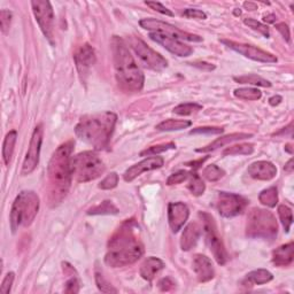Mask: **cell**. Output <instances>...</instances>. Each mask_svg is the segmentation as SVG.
I'll use <instances>...</instances> for the list:
<instances>
[{"instance_id": "obj_1", "label": "cell", "mask_w": 294, "mask_h": 294, "mask_svg": "<svg viewBox=\"0 0 294 294\" xmlns=\"http://www.w3.org/2000/svg\"><path fill=\"white\" fill-rule=\"evenodd\" d=\"M142 254L144 246L138 238V226L127 221L109 240L105 262L113 268L127 267L138 261Z\"/></svg>"}, {"instance_id": "obj_2", "label": "cell", "mask_w": 294, "mask_h": 294, "mask_svg": "<svg viewBox=\"0 0 294 294\" xmlns=\"http://www.w3.org/2000/svg\"><path fill=\"white\" fill-rule=\"evenodd\" d=\"M74 150V141L69 140L58 147L48 163V192L50 203L57 206L66 198L69 191L73 174H71V153Z\"/></svg>"}, {"instance_id": "obj_3", "label": "cell", "mask_w": 294, "mask_h": 294, "mask_svg": "<svg viewBox=\"0 0 294 294\" xmlns=\"http://www.w3.org/2000/svg\"><path fill=\"white\" fill-rule=\"evenodd\" d=\"M117 121L116 114L112 112L83 116L75 128V133L94 150H104L107 147L114 131Z\"/></svg>"}, {"instance_id": "obj_4", "label": "cell", "mask_w": 294, "mask_h": 294, "mask_svg": "<svg viewBox=\"0 0 294 294\" xmlns=\"http://www.w3.org/2000/svg\"><path fill=\"white\" fill-rule=\"evenodd\" d=\"M112 48L116 79L122 89L131 92L140 91L144 86V74L130 53L127 43L120 37L114 36Z\"/></svg>"}, {"instance_id": "obj_5", "label": "cell", "mask_w": 294, "mask_h": 294, "mask_svg": "<svg viewBox=\"0 0 294 294\" xmlns=\"http://www.w3.org/2000/svg\"><path fill=\"white\" fill-rule=\"evenodd\" d=\"M39 197L33 191H22L14 200L11 211V229L15 233L21 228L30 225L39 211Z\"/></svg>"}, {"instance_id": "obj_6", "label": "cell", "mask_w": 294, "mask_h": 294, "mask_svg": "<svg viewBox=\"0 0 294 294\" xmlns=\"http://www.w3.org/2000/svg\"><path fill=\"white\" fill-rule=\"evenodd\" d=\"M277 233L278 224L274 214L261 208L251 209L246 223L247 237L274 240Z\"/></svg>"}, {"instance_id": "obj_7", "label": "cell", "mask_w": 294, "mask_h": 294, "mask_svg": "<svg viewBox=\"0 0 294 294\" xmlns=\"http://www.w3.org/2000/svg\"><path fill=\"white\" fill-rule=\"evenodd\" d=\"M71 174L78 183H86L100 177L105 173V165L92 151L78 153L71 157Z\"/></svg>"}, {"instance_id": "obj_8", "label": "cell", "mask_w": 294, "mask_h": 294, "mask_svg": "<svg viewBox=\"0 0 294 294\" xmlns=\"http://www.w3.org/2000/svg\"><path fill=\"white\" fill-rule=\"evenodd\" d=\"M199 216L203 220V226L206 234V240L209 246V250L215 258L216 262L221 266H223L229 260L228 252H226L224 243L218 234V230L215 223V220L208 213H200Z\"/></svg>"}, {"instance_id": "obj_9", "label": "cell", "mask_w": 294, "mask_h": 294, "mask_svg": "<svg viewBox=\"0 0 294 294\" xmlns=\"http://www.w3.org/2000/svg\"><path fill=\"white\" fill-rule=\"evenodd\" d=\"M130 47L133 50L140 64L147 69L161 71L168 67V61L160 53L151 48L144 40L134 36H130L129 38Z\"/></svg>"}, {"instance_id": "obj_10", "label": "cell", "mask_w": 294, "mask_h": 294, "mask_svg": "<svg viewBox=\"0 0 294 294\" xmlns=\"http://www.w3.org/2000/svg\"><path fill=\"white\" fill-rule=\"evenodd\" d=\"M140 27L146 29V30H153L157 33H161L171 38L178 40H187V41H203V37L198 35H193L186 31L180 30L170 23L163 22V21L157 19H142L140 20Z\"/></svg>"}, {"instance_id": "obj_11", "label": "cell", "mask_w": 294, "mask_h": 294, "mask_svg": "<svg viewBox=\"0 0 294 294\" xmlns=\"http://www.w3.org/2000/svg\"><path fill=\"white\" fill-rule=\"evenodd\" d=\"M247 201L243 197L234 194V193L220 192L216 200V208L221 216L231 218L239 215L246 208Z\"/></svg>"}, {"instance_id": "obj_12", "label": "cell", "mask_w": 294, "mask_h": 294, "mask_svg": "<svg viewBox=\"0 0 294 294\" xmlns=\"http://www.w3.org/2000/svg\"><path fill=\"white\" fill-rule=\"evenodd\" d=\"M32 12L36 21L43 31L44 36L53 43V28H54V12L52 5L46 0H37L31 3Z\"/></svg>"}, {"instance_id": "obj_13", "label": "cell", "mask_w": 294, "mask_h": 294, "mask_svg": "<svg viewBox=\"0 0 294 294\" xmlns=\"http://www.w3.org/2000/svg\"><path fill=\"white\" fill-rule=\"evenodd\" d=\"M41 142H43V125L38 124L33 130L30 144H29L28 147V152L26 154V158H24L22 170H21V174L23 176L30 175L38 166Z\"/></svg>"}, {"instance_id": "obj_14", "label": "cell", "mask_w": 294, "mask_h": 294, "mask_svg": "<svg viewBox=\"0 0 294 294\" xmlns=\"http://www.w3.org/2000/svg\"><path fill=\"white\" fill-rule=\"evenodd\" d=\"M221 43H223L225 46H228L229 48L238 52L239 54H241V56L251 59V60L263 62V64H275V62H277V58L274 54L263 51V50L256 47V46L237 43V41L228 39H222Z\"/></svg>"}, {"instance_id": "obj_15", "label": "cell", "mask_w": 294, "mask_h": 294, "mask_svg": "<svg viewBox=\"0 0 294 294\" xmlns=\"http://www.w3.org/2000/svg\"><path fill=\"white\" fill-rule=\"evenodd\" d=\"M74 60L82 81L84 82L90 73L92 66L95 64V53L90 44H84L76 50L74 54Z\"/></svg>"}, {"instance_id": "obj_16", "label": "cell", "mask_w": 294, "mask_h": 294, "mask_svg": "<svg viewBox=\"0 0 294 294\" xmlns=\"http://www.w3.org/2000/svg\"><path fill=\"white\" fill-rule=\"evenodd\" d=\"M150 38L154 40L155 43L162 45L163 47L168 50V51H169L170 53H173L177 57L185 58V57L191 56V54L193 53V48L191 47V46L184 44L183 41H180L178 39H175V38H171V37L161 35V33L151 32Z\"/></svg>"}, {"instance_id": "obj_17", "label": "cell", "mask_w": 294, "mask_h": 294, "mask_svg": "<svg viewBox=\"0 0 294 294\" xmlns=\"http://www.w3.org/2000/svg\"><path fill=\"white\" fill-rule=\"evenodd\" d=\"M165 163V160L161 157H151L147 158L145 160L136 163L132 167H130L129 169L125 171L123 175V178L125 182H132L133 179H136L138 176L146 173V171H152L155 169L161 168Z\"/></svg>"}, {"instance_id": "obj_18", "label": "cell", "mask_w": 294, "mask_h": 294, "mask_svg": "<svg viewBox=\"0 0 294 294\" xmlns=\"http://www.w3.org/2000/svg\"><path fill=\"white\" fill-rule=\"evenodd\" d=\"M190 211L187 206L183 203H171L168 206V221L173 232H178L186 223Z\"/></svg>"}, {"instance_id": "obj_19", "label": "cell", "mask_w": 294, "mask_h": 294, "mask_svg": "<svg viewBox=\"0 0 294 294\" xmlns=\"http://www.w3.org/2000/svg\"><path fill=\"white\" fill-rule=\"evenodd\" d=\"M193 270L195 272V276L200 283H207L212 280L215 276L212 260L208 256L203 254H197L193 258Z\"/></svg>"}, {"instance_id": "obj_20", "label": "cell", "mask_w": 294, "mask_h": 294, "mask_svg": "<svg viewBox=\"0 0 294 294\" xmlns=\"http://www.w3.org/2000/svg\"><path fill=\"white\" fill-rule=\"evenodd\" d=\"M247 173L254 179L271 180L277 176V168L269 161H256L249 167Z\"/></svg>"}, {"instance_id": "obj_21", "label": "cell", "mask_w": 294, "mask_h": 294, "mask_svg": "<svg viewBox=\"0 0 294 294\" xmlns=\"http://www.w3.org/2000/svg\"><path fill=\"white\" fill-rule=\"evenodd\" d=\"M251 137H252L251 133H243V132H236V133L226 134V136L217 138L216 140H214L209 145L203 147V149H198V150H197V152H198V153H209V152H212V151H215L217 149H220V147L229 145V144H231V142H233V141L247 139V138H251Z\"/></svg>"}, {"instance_id": "obj_22", "label": "cell", "mask_w": 294, "mask_h": 294, "mask_svg": "<svg viewBox=\"0 0 294 294\" xmlns=\"http://www.w3.org/2000/svg\"><path fill=\"white\" fill-rule=\"evenodd\" d=\"M165 268V262L162 260L154 258V256H150L147 258L140 266V276L145 280L152 281L157 275H159L162 269Z\"/></svg>"}, {"instance_id": "obj_23", "label": "cell", "mask_w": 294, "mask_h": 294, "mask_svg": "<svg viewBox=\"0 0 294 294\" xmlns=\"http://www.w3.org/2000/svg\"><path fill=\"white\" fill-rule=\"evenodd\" d=\"M201 237V228L199 224L190 223L183 231L180 239V247L183 251H190L197 245Z\"/></svg>"}, {"instance_id": "obj_24", "label": "cell", "mask_w": 294, "mask_h": 294, "mask_svg": "<svg viewBox=\"0 0 294 294\" xmlns=\"http://www.w3.org/2000/svg\"><path fill=\"white\" fill-rule=\"evenodd\" d=\"M272 262L277 267H287L293 262V242L285 243L272 252Z\"/></svg>"}, {"instance_id": "obj_25", "label": "cell", "mask_w": 294, "mask_h": 294, "mask_svg": "<svg viewBox=\"0 0 294 294\" xmlns=\"http://www.w3.org/2000/svg\"><path fill=\"white\" fill-rule=\"evenodd\" d=\"M272 279H274V276L270 271L266 270V269H258V270L251 271L250 274H247L242 284L245 286H253V285L267 284Z\"/></svg>"}, {"instance_id": "obj_26", "label": "cell", "mask_w": 294, "mask_h": 294, "mask_svg": "<svg viewBox=\"0 0 294 294\" xmlns=\"http://www.w3.org/2000/svg\"><path fill=\"white\" fill-rule=\"evenodd\" d=\"M16 139H18V132H16L15 130H12V131H10L6 134L5 140H4L3 159H4V162H5L6 166L10 165L12 157H13Z\"/></svg>"}, {"instance_id": "obj_27", "label": "cell", "mask_w": 294, "mask_h": 294, "mask_svg": "<svg viewBox=\"0 0 294 294\" xmlns=\"http://www.w3.org/2000/svg\"><path fill=\"white\" fill-rule=\"evenodd\" d=\"M191 121L187 120L169 119L159 123L157 125V130H159V131H177V130H183L191 127Z\"/></svg>"}, {"instance_id": "obj_28", "label": "cell", "mask_w": 294, "mask_h": 294, "mask_svg": "<svg viewBox=\"0 0 294 294\" xmlns=\"http://www.w3.org/2000/svg\"><path fill=\"white\" fill-rule=\"evenodd\" d=\"M259 200L263 206H267L269 208H274L276 207L277 203H278V191H277L275 186L268 187L260 193Z\"/></svg>"}, {"instance_id": "obj_29", "label": "cell", "mask_w": 294, "mask_h": 294, "mask_svg": "<svg viewBox=\"0 0 294 294\" xmlns=\"http://www.w3.org/2000/svg\"><path fill=\"white\" fill-rule=\"evenodd\" d=\"M234 96L239 99L249 100V102H255V100L261 99L262 92L259 89H254V87H239L233 92Z\"/></svg>"}, {"instance_id": "obj_30", "label": "cell", "mask_w": 294, "mask_h": 294, "mask_svg": "<svg viewBox=\"0 0 294 294\" xmlns=\"http://www.w3.org/2000/svg\"><path fill=\"white\" fill-rule=\"evenodd\" d=\"M234 81L240 84H251V85H256V86H262V87H270L271 83L264 79L261 76H258V75H243V76H236L233 77Z\"/></svg>"}, {"instance_id": "obj_31", "label": "cell", "mask_w": 294, "mask_h": 294, "mask_svg": "<svg viewBox=\"0 0 294 294\" xmlns=\"http://www.w3.org/2000/svg\"><path fill=\"white\" fill-rule=\"evenodd\" d=\"M190 177L191 179H190V182H188L187 187H188V190L191 191L192 194L195 197L204 194V192L206 190V185L203 178H201L197 173H191Z\"/></svg>"}, {"instance_id": "obj_32", "label": "cell", "mask_w": 294, "mask_h": 294, "mask_svg": "<svg viewBox=\"0 0 294 294\" xmlns=\"http://www.w3.org/2000/svg\"><path fill=\"white\" fill-rule=\"evenodd\" d=\"M254 152L253 144H239L228 147L223 151V155H250Z\"/></svg>"}, {"instance_id": "obj_33", "label": "cell", "mask_w": 294, "mask_h": 294, "mask_svg": "<svg viewBox=\"0 0 294 294\" xmlns=\"http://www.w3.org/2000/svg\"><path fill=\"white\" fill-rule=\"evenodd\" d=\"M278 215L280 218L281 224L284 226L285 232H288L293 223V214L292 209L285 205H280L278 207Z\"/></svg>"}, {"instance_id": "obj_34", "label": "cell", "mask_w": 294, "mask_h": 294, "mask_svg": "<svg viewBox=\"0 0 294 294\" xmlns=\"http://www.w3.org/2000/svg\"><path fill=\"white\" fill-rule=\"evenodd\" d=\"M201 109H203V106H201V105H198L195 103H186V104H180L178 105V106H176L173 112L177 115L187 116V115L194 114V113L201 111Z\"/></svg>"}, {"instance_id": "obj_35", "label": "cell", "mask_w": 294, "mask_h": 294, "mask_svg": "<svg viewBox=\"0 0 294 294\" xmlns=\"http://www.w3.org/2000/svg\"><path fill=\"white\" fill-rule=\"evenodd\" d=\"M225 175V171L216 165H209L205 168L203 176L209 182H217Z\"/></svg>"}, {"instance_id": "obj_36", "label": "cell", "mask_w": 294, "mask_h": 294, "mask_svg": "<svg viewBox=\"0 0 294 294\" xmlns=\"http://www.w3.org/2000/svg\"><path fill=\"white\" fill-rule=\"evenodd\" d=\"M176 145L175 142H167V144H161V145H155L151 146L150 149H147L145 151L140 152V157H151V155H158L163 152H167L169 150H175Z\"/></svg>"}, {"instance_id": "obj_37", "label": "cell", "mask_w": 294, "mask_h": 294, "mask_svg": "<svg viewBox=\"0 0 294 294\" xmlns=\"http://www.w3.org/2000/svg\"><path fill=\"white\" fill-rule=\"evenodd\" d=\"M87 214L90 215H99V214H117V208L111 201H104L102 205L96 206L95 208L90 209Z\"/></svg>"}, {"instance_id": "obj_38", "label": "cell", "mask_w": 294, "mask_h": 294, "mask_svg": "<svg viewBox=\"0 0 294 294\" xmlns=\"http://www.w3.org/2000/svg\"><path fill=\"white\" fill-rule=\"evenodd\" d=\"M243 23H245L246 26H249L250 28L253 29V30L259 31L260 33H261V35L266 37V38H269V36H270L269 28L266 26V24L259 22V21H256L254 19H243Z\"/></svg>"}, {"instance_id": "obj_39", "label": "cell", "mask_w": 294, "mask_h": 294, "mask_svg": "<svg viewBox=\"0 0 294 294\" xmlns=\"http://www.w3.org/2000/svg\"><path fill=\"white\" fill-rule=\"evenodd\" d=\"M95 283L96 286L100 289V291L104 293H116L117 289L114 288L111 285V283H108V280L105 278L102 272H95Z\"/></svg>"}, {"instance_id": "obj_40", "label": "cell", "mask_w": 294, "mask_h": 294, "mask_svg": "<svg viewBox=\"0 0 294 294\" xmlns=\"http://www.w3.org/2000/svg\"><path fill=\"white\" fill-rule=\"evenodd\" d=\"M117 184H119V175L116 173H111L99 183V188H102V190H112V188L117 186Z\"/></svg>"}, {"instance_id": "obj_41", "label": "cell", "mask_w": 294, "mask_h": 294, "mask_svg": "<svg viewBox=\"0 0 294 294\" xmlns=\"http://www.w3.org/2000/svg\"><path fill=\"white\" fill-rule=\"evenodd\" d=\"M191 173H188L186 170H180L169 176V178L167 179V185H176V184L183 183L184 180H186L190 177Z\"/></svg>"}, {"instance_id": "obj_42", "label": "cell", "mask_w": 294, "mask_h": 294, "mask_svg": "<svg viewBox=\"0 0 294 294\" xmlns=\"http://www.w3.org/2000/svg\"><path fill=\"white\" fill-rule=\"evenodd\" d=\"M11 21H12L11 12L7 10H3L2 13H0V26H2L3 33H5V35H7L8 30H10Z\"/></svg>"}, {"instance_id": "obj_43", "label": "cell", "mask_w": 294, "mask_h": 294, "mask_svg": "<svg viewBox=\"0 0 294 294\" xmlns=\"http://www.w3.org/2000/svg\"><path fill=\"white\" fill-rule=\"evenodd\" d=\"M224 131L223 128L218 127H204V128H195L190 131L191 134H218Z\"/></svg>"}, {"instance_id": "obj_44", "label": "cell", "mask_w": 294, "mask_h": 294, "mask_svg": "<svg viewBox=\"0 0 294 294\" xmlns=\"http://www.w3.org/2000/svg\"><path fill=\"white\" fill-rule=\"evenodd\" d=\"M183 16L187 19H195V20H206L207 19V14L200 10H195V8H187L183 12Z\"/></svg>"}, {"instance_id": "obj_45", "label": "cell", "mask_w": 294, "mask_h": 294, "mask_svg": "<svg viewBox=\"0 0 294 294\" xmlns=\"http://www.w3.org/2000/svg\"><path fill=\"white\" fill-rule=\"evenodd\" d=\"M15 278V274L14 272H8V274L5 276V278H4L3 283H2V287H0V291L4 294H8L11 292V288H12V285H13V281Z\"/></svg>"}, {"instance_id": "obj_46", "label": "cell", "mask_w": 294, "mask_h": 294, "mask_svg": "<svg viewBox=\"0 0 294 294\" xmlns=\"http://www.w3.org/2000/svg\"><path fill=\"white\" fill-rule=\"evenodd\" d=\"M147 6L152 8V10L159 12V13H161L163 15H168V16H174V13L171 12L170 10H168L166 6H163L161 3H158V2H146L145 3Z\"/></svg>"}, {"instance_id": "obj_47", "label": "cell", "mask_w": 294, "mask_h": 294, "mask_svg": "<svg viewBox=\"0 0 294 294\" xmlns=\"http://www.w3.org/2000/svg\"><path fill=\"white\" fill-rule=\"evenodd\" d=\"M66 293H78L79 292V283L76 277H73L66 283Z\"/></svg>"}, {"instance_id": "obj_48", "label": "cell", "mask_w": 294, "mask_h": 294, "mask_svg": "<svg viewBox=\"0 0 294 294\" xmlns=\"http://www.w3.org/2000/svg\"><path fill=\"white\" fill-rule=\"evenodd\" d=\"M159 287H160L161 291H170L175 287V281L169 277H166V278H162L159 281Z\"/></svg>"}, {"instance_id": "obj_49", "label": "cell", "mask_w": 294, "mask_h": 294, "mask_svg": "<svg viewBox=\"0 0 294 294\" xmlns=\"http://www.w3.org/2000/svg\"><path fill=\"white\" fill-rule=\"evenodd\" d=\"M276 29L281 33V36H283L284 38L286 39V41H289V36L291 35H289V28L286 23H284V22L277 23Z\"/></svg>"}, {"instance_id": "obj_50", "label": "cell", "mask_w": 294, "mask_h": 294, "mask_svg": "<svg viewBox=\"0 0 294 294\" xmlns=\"http://www.w3.org/2000/svg\"><path fill=\"white\" fill-rule=\"evenodd\" d=\"M192 66L198 67V68L205 69V70H214L215 69V66L207 64V62H194V64H192Z\"/></svg>"}, {"instance_id": "obj_51", "label": "cell", "mask_w": 294, "mask_h": 294, "mask_svg": "<svg viewBox=\"0 0 294 294\" xmlns=\"http://www.w3.org/2000/svg\"><path fill=\"white\" fill-rule=\"evenodd\" d=\"M208 159V157H206V158H204V159H200V160H198V161H193V162H188L187 163V166H190V167H192V168H199L201 165H203V163L207 160Z\"/></svg>"}, {"instance_id": "obj_52", "label": "cell", "mask_w": 294, "mask_h": 294, "mask_svg": "<svg viewBox=\"0 0 294 294\" xmlns=\"http://www.w3.org/2000/svg\"><path fill=\"white\" fill-rule=\"evenodd\" d=\"M281 102V96L280 95H275V96H271L270 99H269V104L271 105V106H277V105H279Z\"/></svg>"}, {"instance_id": "obj_53", "label": "cell", "mask_w": 294, "mask_h": 294, "mask_svg": "<svg viewBox=\"0 0 294 294\" xmlns=\"http://www.w3.org/2000/svg\"><path fill=\"white\" fill-rule=\"evenodd\" d=\"M264 21L268 23H275L276 22V15L275 14H268L264 16Z\"/></svg>"}, {"instance_id": "obj_54", "label": "cell", "mask_w": 294, "mask_h": 294, "mask_svg": "<svg viewBox=\"0 0 294 294\" xmlns=\"http://www.w3.org/2000/svg\"><path fill=\"white\" fill-rule=\"evenodd\" d=\"M285 171H286V173H289L291 174L292 171H293V159H291V160H289L286 165H285Z\"/></svg>"}, {"instance_id": "obj_55", "label": "cell", "mask_w": 294, "mask_h": 294, "mask_svg": "<svg viewBox=\"0 0 294 294\" xmlns=\"http://www.w3.org/2000/svg\"><path fill=\"white\" fill-rule=\"evenodd\" d=\"M243 6H245L246 8H249V11L256 10V6L254 5V4H251V3H245L243 4Z\"/></svg>"}]
</instances>
